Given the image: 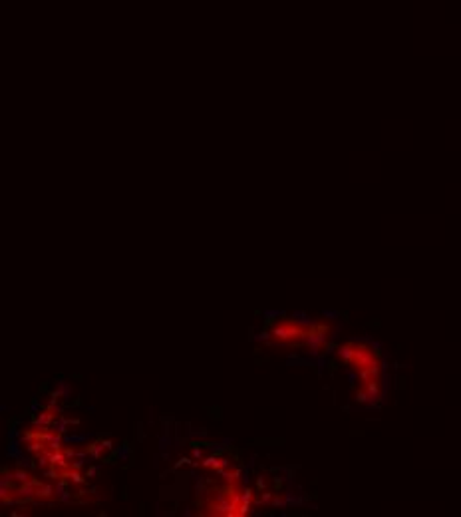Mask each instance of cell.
Listing matches in <instances>:
<instances>
[{
    "label": "cell",
    "mask_w": 461,
    "mask_h": 517,
    "mask_svg": "<svg viewBox=\"0 0 461 517\" xmlns=\"http://www.w3.org/2000/svg\"><path fill=\"white\" fill-rule=\"evenodd\" d=\"M352 380V400L360 406H378L386 396V364L376 342L350 339L334 348Z\"/></svg>",
    "instance_id": "1"
}]
</instances>
